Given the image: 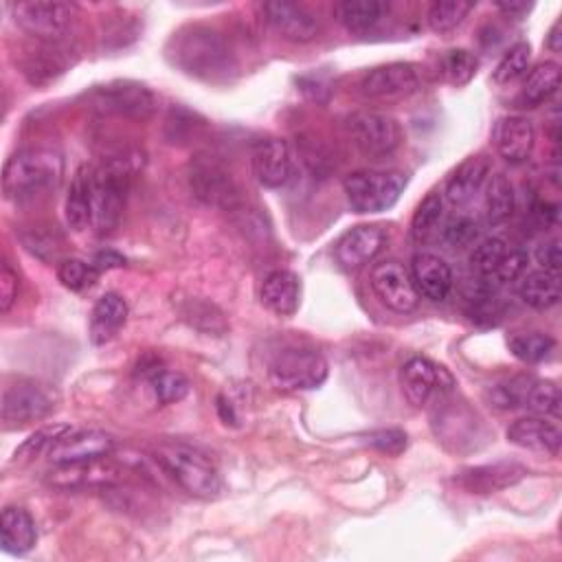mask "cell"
<instances>
[{
    "instance_id": "cell-18",
    "label": "cell",
    "mask_w": 562,
    "mask_h": 562,
    "mask_svg": "<svg viewBox=\"0 0 562 562\" xmlns=\"http://www.w3.org/2000/svg\"><path fill=\"white\" fill-rule=\"evenodd\" d=\"M385 247V231L371 225H360L349 229L340 236V240L334 247L336 262L345 271H358L373 262Z\"/></svg>"
},
{
    "instance_id": "cell-50",
    "label": "cell",
    "mask_w": 562,
    "mask_h": 562,
    "mask_svg": "<svg viewBox=\"0 0 562 562\" xmlns=\"http://www.w3.org/2000/svg\"><path fill=\"white\" fill-rule=\"evenodd\" d=\"M497 10L501 14H505L507 19L521 21V19H525L534 10V5L531 3H521V0H510V3H497Z\"/></svg>"
},
{
    "instance_id": "cell-52",
    "label": "cell",
    "mask_w": 562,
    "mask_h": 562,
    "mask_svg": "<svg viewBox=\"0 0 562 562\" xmlns=\"http://www.w3.org/2000/svg\"><path fill=\"white\" fill-rule=\"evenodd\" d=\"M560 29H562V25H560V21H555V23H553V27L549 29V36H547V49H549V51H553V53H558V51L562 49V36H560Z\"/></svg>"
},
{
    "instance_id": "cell-39",
    "label": "cell",
    "mask_w": 562,
    "mask_h": 562,
    "mask_svg": "<svg viewBox=\"0 0 562 562\" xmlns=\"http://www.w3.org/2000/svg\"><path fill=\"white\" fill-rule=\"evenodd\" d=\"M531 62V47L529 43H516L497 64L494 69V82L497 84H512L518 77H523Z\"/></svg>"
},
{
    "instance_id": "cell-5",
    "label": "cell",
    "mask_w": 562,
    "mask_h": 562,
    "mask_svg": "<svg viewBox=\"0 0 562 562\" xmlns=\"http://www.w3.org/2000/svg\"><path fill=\"white\" fill-rule=\"evenodd\" d=\"M268 379L282 392L319 390L327 381V360L314 349L288 347L271 360Z\"/></svg>"
},
{
    "instance_id": "cell-25",
    "label": "cell",
    "mask_w": 562,
    "mask_h": 562,
    "mask_svg": "<svg viewBox=\"0 0 562 562\" xmlns=\"http://www.w3.org/2000/svg\"><path fill=\"white\" fill-rule=\"evenodd\" d=\"M67 225L82 234L93 227V165H82L69 187L64 205Z\"/></svg>"
},
{
    "instance_id": "cell-38",
    "label": "cell",
    "mask_w": 562,
    "mask_h": 562,
    "mask_svg": "<svg viewBox=\"0 0 562 562\" xmlns=\"http://www.w3.org/2000/svg\"><path fill=\"white\" fill-rule=\"evenodd\" d=\"M560 405H562V398H560V390L553 385V383H547V381H531L529 390H527V396H525V405L531 414L536 416H551V418H558L560 416Z\"/></svg>"
},
{
    "instance_id": "cell-15",
    "label": "cell",
    "mask_w": 562,
    "mask_h": 562,
    "mask_svg": "<svg viewBox=\"0 0 562 562\" xmlns=\"http://www.w3.org/2000/svg\"><path fill=\"white\" fill-rule=\"evenodd\" d=\"M117 451V440L106 431H67L51 449L49 459L58 464H80L110 457Z\"/></svg>"
},
{
    "instance_id": "cell-48",
    "label": "cell",
    "mask_w": 562,
    "mask_h": 562,
    "mask_svg": "<svg viewBox=\"0 0 562 562\" xmlns=\"http://www.w3.org/2000/svg\"><path fill=\"white\" fill-rule=\"evenodd\" d=\"M534 258H536V262L542 266V271L558 273V271H560V264H562L560 240H558V238H553V240H547V242L538 244V249H536Z\"/></svg>"
},
{
    "instance_id": "cell-11",
    "label": "cell",
    "mask_w": 562,
    "mask_h": 562,
    "mask_svg": "<svg viewBox=\"0 0 562 562\" xmlns=\"http://www.w3.org/2000/svg\"><path fill=\"white\" fill-rule=\"evenodd\" d=\"M91 101L97 110L128 117V119H147L156 108L154 93L139 82H110L91 93Z\"/></svg>"
},
{
    "instance_id": "cell-21",
    "label": "cell",
    "mask_w": 562,
    "mask_h": 562,
    "mask_svg": "<svg viewBox=\"0 0 562 562\" xmlns=\"http://www.w3.org/2000/svg\"><path fill=\"white\" fill-rule=\"evenodd\" d=\"M507 442L531 453L558 455L562 444L560 429L545 416H525L507 427Z\"/></svg>"
},
{
    "instance_id": "cell-9",
    "label": "cell",
    "mask_w": 562,
    "mask_h": 562,
    "mask_svg": "<svg viewBox=\"0 0 562 562\" xmlns=\"http://www.w3.org/2000/svg\"><path fill=\"white\" fill-rule=\"evenodd\" d=\"M400 383L405 398L414 407H425L431 398L449 396L457 387L453 373L427 356H414L405 362L400 371Z\"/></svg>"
},
{
    "instance_id": "cell-36",
    "label": "cell",
    "mask_w": 562,
    "mask_h": 562,
    "mask_svg": "<svg viewBox=\"0 0 562 562\" xmlns=\"http://www.w3.org/2000/svg\"><path fill=\"white\" fill-rule=\"evenodd\" d=\"M529 385H531V379H507V381L494 383L486 390V400L490 407L499 411L518 409L525 405Z\"/></svg>"
},
{
    "instance_id": "cell-12",
    "label": "cell",
    "mask_w": 562,
    "mask_h": 562,
    "mask_svg": "<svg viewBox=\"0 0 562 562\" xmlns=\"http://www.w3.org/2000/svg\"><path fill=\"white\" fill-rule=\"evenodd\" d=\"M369 286L383 306L398 314H409L420 303V292L411 273L400 262H381L371 268Z\"/></svg>"
},
{
    "instance_id": "cell-33",
    "label": "cell",
    "mask_w": 562,
    "mask_h": 562,
    "mask_svg": "<svg viewBox=\"0 0 562 562\" xmlns=\"http://www.w3.org/2000/svg\"><path fill=\"white\" fill-rule=\"evenodd\" d=\"M473 3H466V0H442V3H433L429 10V27L435 34H451L453 29H457L466 16L473 12Z\"/></svg>"
},
{
    "instance_id": "cell-22",
    "label": "cell",
    "mask_w": 562,
    "mask_h": 562,
    "mask_svg": "<svg viewBox=\"0 0 562 562\" xmlns=\"http://www.w3.org/2000/svg\"><path fill=\"white\" fill-rule=\"evenodd\" d=\"M488 176H490V160L483 154L468 156L446 180V190L442 196L453 207H464L481 192Z\"/></svg>"
},
{
    "instance_id": "cell-29",
    "label": "cell",
    "mask_w": 562,
    "mask_h": 562,
    "mask_svg": "<svg viewBox=\"0 0 562 562\" xmlns=\"http://www.w3.org/2000/svg\"><path fill=\"white\" fill-rule=\"evenodd\" d=\"M560 275L551 273V271H534L529 273L521 286H518V295L521 299L534 308V310H549L560 301Z\"/></svg>"
},
{
    "instance_id": "cell-47",
    "label": "cell",
    "mask_w": 562,
    "mask_h": 562,
    "mask_svg": "<svg viewBox=\"0 0 562 562\" xmlns=\"http://www.w3.org/2000/svg\"><path fill=\"white\" fill-rule=\"evenodd\" d=\"M19 273L12 268L10 262H3V266H0V312L8 314L14 308V303L19 301Z\"/></svg>"
},
{
    "instance_id": "cell-30",
    "label": "cell",
    "mask_w": 562,
    "mask_h": 562,
    "mask_svg": "<svg viewBox=\"0 0 562 562\" xmlns=\"http://www.w3.org/2000/svg\"><path fill=\"white\" fill-rule=\"evenodd\" d=\"M560 88V64L553 60H545L536 64L523 82L521 97L529 108H536L549 101Z\"/></svg>"
},
{
    "instance_id": "cell-42",
    "label": "cell",
    "mask_w": 562,
    "mask_h": 562,
    "mask_svg": "<svg viewBox=\"0 0 562 562\" xmlns=\"http://www.w3.org/2000/svg\"><path fill=\"white\" fill-rule=\"evenodd\" d=\"M67 431H71L67 425H51L45 427L40 431H36L29 440H25L16 453H14V462H29L34 457H38L45 449H51Z\"/></svg>"
},
{
    "instance_id": "cell-26",
    "label": "cell",
    "mask_w": 562,
    "mask_h": 562,
    "mask_svg": "<svg viewBox=\"0 0 562 562\" xmlns=\"http://www.w3.org/2000/svg\"><path fill=\"white\" fill-rule=\"evenodd\" d=\"M128 321V303L117 292H106L97 299L91 312V340L93 345L110 343Z\"/></svg>"
},
{
    "instance_id": "cell-8",
    "label": "cell",
    "mask_w": 562,
    "mask_h": 562,
    "mask_svg": "<svg viewBox=\"0 0 562 562\" xmlns=\"http://www.w3.org/2000/svg\"><path fill=\"white\" fill-rule=\"evenodd\" d=\"M56 407V398L49 387L19 379L16 383L3 390V405H0V418L8 431L23 429L34 422L45 420Z\"/></svg>"
},
{
    "instance_id": "cell-2",
    "label": "cell",
    "mask_w": 562,
    "mask_h": 562,
    "mask_svg": "<svg viewBox=\"0 0 562 562\" xmlns=\"http://www.w3.org/2000/svg\"><path fill=\"white\" fill-rule=\"evenodd\" d=\"M158 468L187 494L216 501L225 492V481L212 459L199 449L182 442H160L152 451Z\"/></svg>"
},
{
    "instance_id": "cell-37",
    "label": "cell",
    "mask_w": 562,
    "mask_h": 562,
    "mask_svg": "<svg viewBox=\"0 0 562 562\" xmlns=\"http://www.w3.org/2000/svg\"><path fill=\"white\" fill-rule=\"evenodd\" d=\"M479 60L466 49H453L442 58V75L451 86H466L477 75Z\"/></svg>"
},
{
    "instance_id": "cell-24",
    "label": "cell",
    "mask_w": 562,
    "mask_h": 562,
    "mask_svg": "<svg viewBox=\"0 0 562 562\" xmlns=\"http://www.w3.org/2000/svg\"><path fill=\"white\" fill-rule=\"evenodd\" d=\"M262 303L277 316H292L301 301V279L297 273L277 268L264 277Z\"/></svg>"
},
{
    "instance_id": "cell-31",
    "label": "cell",
    "mask_w": 562,
    "mask_h": 562,
    "mask_svg": "<svg viewBox=\"0 0 562 562\" xmlns=\"http://www.w3.org/2000/svg\"><path fill=\"white\" fill-rule=\"evenodd\" d=\"M514 187L505 174H492L486 180V194H483V210L488 225H501L514 214Z\"/></svg>"
},
{
    "instance_id": "cell-44",
    "label": "cell",
    "mask_w": 562,
    "mask_h": 562,
    "mask_svg": "<svg viewBox=\"0 0 562 562\" xmlns=\"http://www.w3.org/2000/svg\"><path fill=\"white\" fill-rule=\"evenodd\" d=\"M527 264H529V255L525 251H521V249L507 251L503 255V260L499 262V266L494 268L490 282H494V284H510V282L518 279L525 273Z\"/></svg>"
},
{
    "instance_id": "cell-23",
    "label": "cell",
    "mask_w": 562,
    "mask_h": 562,
    "mask_svg": "<svg viewBox=\"0 0 562 562\" xmlns=\"http://www.w3.org/2000/svg\"><path fill=\"white\" fill-rule=\"evenodd\" d=\"M411 279L420 297L431 301H444L453 290V271L451 266L433 253H418L411 262Z\"/></svg>"
},
{
    "instance_id": "cell-41",
    "label": "cell",
    "mask_w": 562,
    "mask_h": 562,
    "mask_svg": "<svg viewBox=\"0 0 562 562\" xmlns=\"http://www.w3.org/2000/svg\"><path fill=\"white\" fill-rule=\"evenodd\" d=\"M507 253V247L501 238H490V240H483L475 247V251L470 253V266L473 271L483 277V279H490L494 268L499 266V262L503 260V255Z\"/></svg>"
},
{
    "instance_id": "cell-7",
    "label": "cell",
    "mask_w": 562,
    "mask_h": 562,
    "mask_svg": "<svg viewBox=\"0 0 562 562\" xmlns=\"http://www.w3.org/2000/svg\"><path fill=\"white\" fill-rule=\"evenodd\" d=\"M190 187L201 203L223 212H236L242 203L231 171L214 156H199L192 160Z\"/></svg>"
},
{
    "instance_id": "cell-34",
    "label": "cell",
    "mask_w": 562,
    "mask_h": 562,
    "mask_svg": "<svg viewBox=\"0 0 562 562\" xmlns=\"http://www.w3.org/2000/svg\"><path fill=\"white\" fill-rule=\"evenodd\" d=\"M150 385L156 403L163 407L184 400L192 390L190 381H187L180 371H169V369H158L156 373H152Z\"/></svg>"
},
{
    "instance_id": "cell-20",
    "label": "cell",
    "mask_w": 562,
    "mask_h": 562,
    "mask_svg": "<svg viewBox=\"0 0 562 562\" xmlns=\"http://www.w3.org/2000/svg\"><path fill=\"white\" fill-rule=\"evenodd\" d=\"M492 141L501 158L518 165L531 156V150L536 143V130L527 117L507 115L497 121Z\"/></svg>"
},
{
    "instance_id": "cell-17",
    "label": "cell",
    "mask_w": 562,
    "mask_h": 562,
    "mask_svg": "<svg viewBox=\"0 0 562 562\" xmlns=\"http://www.w3.org/2000/svg\"><path fill=\"white\" fill-rule=\"evenodd\" d=\"M251 165L260 184L268 190H279L288 184L295 171L292 150L284 139H260L251 150Z\"/></svg>"
},
{
    "instance_id": "cell-49",
    "label": "cell",
    "mask_w": 562,
    "mask_h": 562,
    "mask_svg": "<svg viewBox=\"0 0 562 562\" xmlns=\"http://www.w3.org/2000/svg\"><path fill=\"white\" fill-rule=\"evenodd\" d=\"M299 86H301V91H303L312 101H319V104H321V97H319L321 91H323L325 95H330V84H327L325 80L316 77V75L301 77V80H299Z\"/></svg>"
},
{
    "instance_id": "cell-45",
    "label": "cell",
    "mask_w": 562,
    "mask_h": 562,
    "mask_svg": "<svg viewBox=\"0 0 562 562\" xmlns=\"http://www.w3.org/2000/svg\"><path fill=\"white\" fill-rule=\"evenodd\" d=\"M364 442L376 449L385 455H392V457H398L400 453H405L407 449V433L400 431V429H383V431H373L364 438Z\"/></svg>"
},
{
    "instance_id": "cell-1",
    "label": "cell",
    "mask_w": 562,
    "mask_h": 562,
    "mask_svg": "<svg viewBox=\"0 0 562 562\" xmlns=\"http://www.w3.org/2000/svg\"><path fill=\"white\" fill-rule=\"evenodd\" d=\"M167 60L184 75L203 82H229L238 62L227 40L207 25H187L167 43Z\"/></svg>"
},
{
    "instance_id": "cell-32",
    "label": "cell",
    "mask_w": 562,
    "mask_h": 562,
    "mask_svg": "<svg viewBox=\"0 0 562 562\" xmlns=\"http://www.w3.org/2000/svg\"><path fill=\"white\" fill-rule=\"evenodd\" d=\"M510 351L523 362H542L555 347V340L545 332H516L507 338Z\"/></svg>"
},
{
    "instance_id": "cell-19",
    "label": "cell",
    "mask_w": 562,
    "mask_h": 562,
    "mask_svg": "<svg viewBox=\"0 0 562 562\" xmlns=\"http://www.w3.org/2000/svg\"><path fill=\"white\" fill-rule=\"evenodd\" d=\"M525 475H527L525 466L516 462H497V464L464 468L455 477V483L468 494H494L518 483Z\"/></svg>"
},
{
    "instance_id": "cell-4",
    "label": "cell",
    "mask_w": 562,
    "mask_h": 562,
    "mask_svg": "<svg viewBox=\"0 0 562 562\" xmlns=\"http://www.w3.org/2000/svg\"><path fill=\"white\" fill-rule=\"evenodd\" d=\"M407 182L409 176L398 169H360L343 180V190L356 214H383L400 201Z\"/></svg>"
},
{
    "instance_id": "cell-46",
    "label": "cell",
    "mask_w": 562,
    "mask_h": 562,
    "mask_svg": "<svg viewBox=\"0 0 562 562\" xmlns=\"http://www.w3.org/2000/svg\"><path fill=\"white\" fill-rule=\"evenodd\" d=\"M184 316L192 321V325L201 327L203 330V321H207V327L210 332H225V319L223 314L207 301H190L187 303V310H184Z\"/></svg>"
},
{
    "instance_id": "cell-51",
    "label": "cell",
    "mask_w": 562,
    "mask_h": 562,
    "mask_svg": "<svg viewBox=\"0 0 562 562\" xmlns=\"http://www.w3.org/2000/svg\"><path fill=\"white\" fill-rule=\"evenodd\" d=\"M93 264H95V268L101 273V271H110V268H121V266H125V260H123L119 253H115V251H101V253L95 255Z\"/></svg>"
},
{
    "instance_id": "cell-43",
    "label": "cell",
    "mask_w": 562,
    "mask_h": 562,
    "mask_svg": "<svg viewBox=\"0 0 562 562\" xmlns=\"http://www.w3.org/2000/svg\"><path fill=\"white\" fill-rule=\"evenodd\" d=\"M479 236V227L470 216H455L446 223L442 238L451 249H466Z\"/></svg>"
},
{
    "instance_id": "cell-10",
    "label": "cell",
    "mask_w": 562,
    "mask_h": 562,
    "mask_svg": "<svg viewBox=\"0 0 562 562\" xmlns=\"http://www.w3.org/2000/svg\"><path fill=\"white\" fill-rule=\"evenodd\" d=\"M14 23L34 38L60 40L73 23V5L60 0H25L12 5Z\"/></svg>"
},
{
    "instance_id": "cell-35",
    "label": "cell",
    "mask_w": 562,
    "mask_h": 562,
    "mask_svg": "<svg viewBox=\"0 0 562 562\" xmlns=\"http://www.w3.org/2000/svg\"><path fill=\"white\" fill-rule=\"evenodd\" d=\"M444 216V196L440 192H431L416 210L414 214V220H411V234L418 242H425L429 240L438 227H440V220Z\"/></svg>"
},
{
    "instance_id": "cell-14",
    "label": "cell",
    "mask_w": 562,
    "mask_h": 562,
    "mask_svg": "<svg viewBox=\"0 0 562 562\" xmlns=\"http://www.w3.org/2000/svg\"><path fill=\"white\" fill-rule=\"evenodd\" d=\"M266 23L271 29L290 43H312L319 32L321 23L314 12H310L301 3H288V0H273V3H264L262 8Z\"/></svg>"
},
{
    "instance_id": "cell-13",
    "label": "cell",
    "mask_w": 562,
    "mask_h": 562,
    "mask_svg": "<svg viewBox=\"0 0 562 562\" xmlns=\"http://www.w3.org/2000/svg\"><path fill=\"white\" fill-rule=\"evenodd\" d=\"M47 486L73 492V490H95V488H110L123 481V470L104 459L93 462H80V464H58L51 473L45 477Z\"/></svg>"
},
{
    "instance_id": "cell-16",
    "label": "cell",
    "mask_w": 562,
    "mask_h": 562,
    "mask_svg": "<svg viewBox=\"0 0 562 562\" xmlns=\"http://www.w3.org/2000/svg\"><path fill=\"white\" fill-rule=\"evenodd\" d=\"M420 88V73L409 62H392L364 73L360 91L369 99L409 97Z\"/></svg>"
},
{
    "instance_id": "cell-3",
    "label": "cell",
    "mask_w": 562,
    "mask_h": 562,
    "mask_svg": "<svg viewBox=\"0 0 562 562\" xmlns=\"http://www.w3.org/2000/svg\"><path fill=\"white\" fill-rule=\"evenodd\" d=\"M64 176V158L51 147H25L12 154L3 169V194L21 203L56 190Z\"/></svg>"
},
{
    "instance_id": "cell-40",
    "label": "cell",
    "mask_w": 562,
    "mask_h": 562,
    "mask_svg": "<svg viewBox=\"0 0 562 562\" xmlns=\"http://www.w3.org/2000/svg\"><path fill=\"white\" fill-rule=\"evenodd\" d=\"M99 277V271L95 268V264L91 262H84V260H77V258H71V260H64L60 266H58V279L62 282L64 288L73 290V292H82L86 288H91Z\"/></svg>"
},
{
    "instance_id": "cell-28",
    "label": "cell",
    "mask_w": 562,
    "mask_h": 562,
    "mask_svg": "<svg viewBox=\"0 0 562 562\" xmlns=\"http://www.w3.org/2000/svg\"><path fill=\"white\" fill-rule=\"evenodd\" d=\"M387 12L390 5L381 3V0H343L334 8L338 23L351 34H364L373 29Z\"/></svg>"
},
{
    "instance_id": "cell-27",
    "label": "cell",
    "mask_w": 562,
    "mask_h": 562,
    "mask_svg": "<svg viewBox=\"0 0 562 562\" xmlns=\"http://www.w3.org/2000/svg\"><path fill=\"white\" fill-rule=\"evenodd\" d=\"M0 534H3V549L14 555L32 551L38 542V529L34 516L23 507H5L0 518Z\"/></svg>"
},
{
    "instance_id": "cell-6",
    "label": "cell",
    "mask_w": 562,
    "mask_h": 562,
    "mask_svg": "<svg viewBox=\"0 0 562 562\" xmlns=\"http://www.w3.org/2000/svg\"><path fill=\"white\" fill-rule=\"evenodd\" d=\"M345 128L354 145L364 156H373V158L394 154L405 139L398 119L376 110H356L347 115Z\"/></svg>"
}]
</instances>
